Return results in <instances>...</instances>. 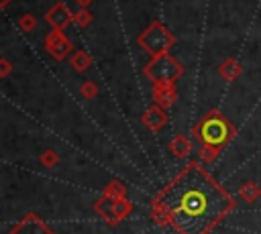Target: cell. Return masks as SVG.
<instances>
[{"mask_svg": "<svg viewBox=\"0 0 261 234\" xmlns=\"http://www.w3.org/2000/svg\"><path fill=\"white\" fill-rule=\"evenodd\" d=\"M0 65H2L0 75H2V77H6V75L10 73V69H12V65H10V61H8V59H2V61H0Z\"/></svg>", "mask_w": 261, "mask_h": 234, "instance_id": "d6986e66", "label": "cell"}, {"mask_svg": "<svg viewBox=\"0 0 261 234\" xmlns=\"http://www.w3.org/2000/svg\"><path fill=\"white\" fill-rule=\"evenodd\" d=\"M10 234H51V230H49V226H47L43 220H39L35 214H27V216L10 230Z\"/></svg>", "mask_w": 261, "mask_h": 234, "instance_id": "ba28073f", "label": "cell"}, {"mask_svg": "<svg viewBox=\"0 0 261 234\" xmlns=\"http://www.w3.org/2000/svg\"><path fill=\"white\" fill-rule=\"evenodd\" d=\"M8 2H10V0H0V6H2V8H6V6H8Z\"/></svg>", "mask_w": 261, "mask_h": 234, "instance_id": "44dd1931", "label": "cell"}, {"mask_svg": "<svg viewBox=\"0 0 261 234\" xmlns=\"http://www.w3.org/2000/svg\"><path fill=\"white\" fill-rule=\"evenodd\" d=\"M171 151L175 157H186L188 151H190V140L186 136H175L173 142H171Z\"/></svg>", "mask_w": 261, "mask_h": 234, "instance_id": "5bb4252c", "label": "cell"}, {"mask_svg": "<svg viewBox=\"0 0 261 234\" xmlns=\"http://www.w3.org/2000/svg\"><path fill=\"white\" fill-rule=\"evenodd\" d=\"M230 206V197L196 165L181 171L159 195V208L181 234H206Z\"/></svg>", "mask_w": 261, "mask_h": 234, "instance_id": "6da1fadb", "label": "cell"}, {"mask_svg": "<svg viewBox=\"0 0 261 234\" xmlns=\"http://www.w3.org/2000/svg\"><path fill=\"white\" fill-rule=\"evenodd\" d=\"M153 100L161 108H169L175 102V85L173 83H155L153 87Z\"/></svg>", "mask_w": 261, "mask_h": 234, "instance_id": "30bf717a", "label": "cell"}, {"mask_svg": "<svg viewBox=\"0 0 261 234\" xmlns=\"http://www.w3.org/2000/svg\"><path fill=\"white\" fill-rule=\"evenodd\" d=\"M141 122L143 126H147L149 130H161L167 124V112L165 108H161L159 104L149 106L143 114H141Z\"/></svg>", "mask_w": 261, "mask_h": 234, "instance_id": "9c48e42d", "label": "cell"}, {"mask_svg": "<svg viewBox=\"0 0 261 234\" xmlns=\"http://www.w3.org/2000/svg\"><path fill=\"white\" fill-rule=\"evenodd\" d=\"M73 22H75L77 26H88V24L92 22V12H90L88 8H80V10L73 14Z\"/></svg>", "mask_w": 261, "mask_h": 234, "instance_id": "e0dca14e", "label": "cell"}, {"mask_svg": "<svg viewBox=\"0 0 261 234\" xmlns=\"http://www.w3.org/2000/svg\"><path fill=\"white\" fill-rule=\"evenodd\" d=\"M259 193H261V189H259L257 183H253V181L243 183L241 189H239V195H241L245 201H255V199L259 197Z\"/></svg>", "mask_w": 261, "mask_h": 234, "instance_id": "4fadbf2b", "label": "cell"}, {"mask_svg": "<svg viewBox=\"0 0 261 234\" xmlns=\"http://www.w3.org/2000/svg\"><path fill=\"white\" fill-rule=\"evenodd\" d=\"M69 65H71L73 71L84 73V71H88L90 65H92V57L88 55V51H84V49H75V51L69 55Z\"/></svg>", "mask_w": 261, "mask_h": 234, "instance_id": "7c38bea8", "label": "cell"}, {"mask_svg": "<svg viewBox=\"0 0 261 234\" xmlns=\"http://www.w3.org/2000/svg\"><path fill=\"white\" fill-rule=\"evenodd\" d=\"M73 2H75V4L80 6V8H88V6H90V4L94 2V0H73Z\"/></svg>", "mask_w": 261, "mask_h": 234, "instance_id": "ffe728a7", "label": "cell"}, {"mask_svg": "<svg viewBox=\"0 0 261 234\" xmlns=\"http://www.w3.org/2000/svg\"><path fill=\"white\" fill-rule=\"evenodd\" d=\"M96 212L106 218L108 222H118L120 218H124L128 212H130V203L124 199V197H114V195H104L96 206Z\"/></svg>", "mask_w": 261, "mask_h": 234, "instance_id": "5b68a950", "label": "cell"}, {"mask_svg": "<svg viewBox=\"0 0 261 234\" xmlns=\"http://www.w3.org/2000/svg\"><path fill=\"white\" fill-rule=\"evenodd\" d=\"M194 134H196V138L202 142V147H204L206 151L216 153L222 144H226V142L232 138L234 130H232L230 122H228L218 110H210V112L196 124Z\"/></svg>", "mask_w": 261, "mask_h": 234, "instance_id": "7a4b0ae2", "label": "cell"}, {"mask_svg": "<svg viewBox=\"0 0 261 234\" xmlns=\"http://www.w3.org/2000/svg\"><path fill=\"white\" fill-rule=\"evenodd\" d=\"M143 73L153 83H173L184 75V67L173 55L165 53L159 57H151V61L143 67Z\"/></svg>", "mask_w": 261, "mask_h": 234, "instance_id": "277c9868", "label": "cell"}, {"mask_svg": "<svg viewBox=\"0 0 261 234\" xmlns=\"http://www.w3.org/2000/svg\"><path fill=\"white\" fill-rule=\"evenodd\" d=\"M16 24H18V28L20 31H24V33H31V31H35L37 28V18L33 16V14H22L18 20H16Z\"/></svg>", "mask_w": 261, "mask_h": 234, "instance_id": "2e32d148", "label": "cell"}, {"mask_svg": "<svg viewBox=\"0 0 261 234\" xmlns=\"http://www.w3.org/2000/svg\"><path fill=\"white\" fill-rule=\"evenodd\" d=\"M45 49H47V53L53 57V59H57V61H63L67 55H71L75 49H73V43L65 37V33L63 31H59V28H53V31H49V35L45 37Z\"/></svg>", "mask_w": 261, "mask_h": 234, "instance_id": "8992f818", "label": "cell"}, {"mask_svg": "<svg viewBox=\"0 0 261 234\" xmlns=\"http://www.w3.org/2000/svg\"><path fill=\"white\" fill-rule=\"evenodd\" d=\"M80 94L86 98V100H92L94 96H98V85L94 81H84L82 87H80Z\"/></svg>", "mask_w": 261, "mask_h": 234, "instance_id": "ac0fdd59", "label": "cell"}, {"mask_svg": "<svg viewBox=\"0 0 261 234\" xmlns=\"http://www.w3.org/2000/svg\"><path fill=\"white\" fill-rule=\"evenodd\" d=\"M45 20H47L53 28L63 31L65 26H69V24L73 22V12H69V8H67L65 2H55V4L45 12Z\"/></svg>", "mask_w": 261, "mask_h": 234, "instance_id": "52a82bcc", "label": "cell"}, {"mask_svg": "<svg viewBox=\"0 0 261 234\" xmlns=\"http://www.w3.org/2000/svg\"><path fill=\"white\" fill-rule=\"evenodd\" d=\"M137 43L139 47L149 53L151 57H159V55H165L169 53V49L173 47L175 43V37L173 33L161 22V20H153L139 37H137Z\"/></svg>", "mask_w": 261, "mask_h": 234, "instance_id": "3957f363", "label": "cell"}, {"mask_svg": "<svg viewBox=\"0 0 261 234\" xmlns=\"http://www.w3.org/2000/svg\"><path fill=\"white\" fill-rule=\"evenodd\" d=\"M39 161L43 163V167H47V169H53V167L59 163V155H57L53 149H47V151H43V153H41Z\"/></svg>", "mask_w": 261, "mask_h": 234, "instance_id": "9a60e30c", "label": "cell"}, {"mask_svg": "<svg viewBox=\"0 0 261 234\" xmlns=\"http://www.w3.org/2000/svg\"><path fill=\"white\" fill-rule=\"evenodd\" d=\"M241 71H243L241 63H239L237 59H232V57L224 59V61L218 65V73H220V77L226 79V81H234V79L241 75Z\"/></svg>", "mask_w": 261, "mask_h": 234, "instance_id": "8fae6325", "label": "cell"}]
</instances>
